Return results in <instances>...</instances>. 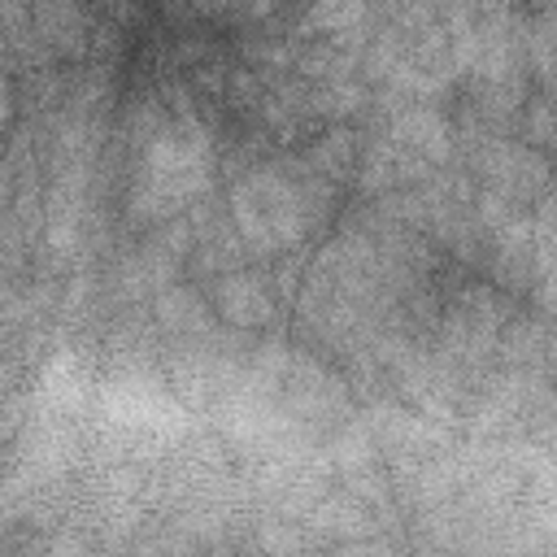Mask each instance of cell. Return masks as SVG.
Listing matches in <instances>:
<instances>
[{
    "label": "cell",
    "mask_w": 557,
    "mask_h": 557,
    "mask_svg": "<svg viewBox=\"0 0 557 557\" xmlns=\"http://www.w3.org/2000/svg\"><path fill=\"white\" fill-rule=\"evenodd\" d=\"M109 405H113V413L122 418V422H144V426H178V409L170 413L161 400H152L148 392H135V387H122V392H113L109 396Z\"/></svg>",
    "instance_id": "obj_5"
},
{
    "label": "cell",
    "mask_w": 557,
    "mask_h": 557,
    "mask_svg": "<svg viewBox=\"0 0 557 557\" xmlns=\"http://www.w3.org/2000/svg\"><path fill=\"white\" fill-rule=\"evenodd\" d=\"M361 17V0H313L309 9V26L318 30H344Z\"/></svg>",
    "instance_id": "obj_6"
},
{
    "label": "cell",
    "mask_w": 557,
    "mask_h": 557,
    "mask_svg": "<svg viewBox=\"0 0 557 557\" xmlns=\"http://www.w3.org/2000/svg\"><path fill=\"white\" fill-rule=\"evenodd\" d=\"M218 309H222L231 322H244V326H257V322H265V318L274 313L270 292H265L257 278H248V274L226 278V283L218 287Z\"/></svg>",
    "instance_id": "obj_3"
},
{
    "label": "cell",
    "mask_w": 557,
    "mask_h": 557,
    "mask_svg": "<svg viewBox=\"0 0 557 557\" xmlns=\"http://www.w3.org/2000/svg\"><path fill=\"white\" fill-rule=\"evenodd\" d=\"M231 209H235L239 235L257 248H287L305 231L300 191L287 178L270 174V170H257V174L239 178L235 191H231Z\"/></svg>",
    "instance_id": "obj_2"
},
{
    "label": "cell",
    "mask_w": 557,
    "mask_h": 557,
    "mask_svg": "<svg viewBox=\"0 0 557 557\" xmlns=\"http://www.w3.org/2000/svg\"><path fill=\"white\" fill-rule=\"evenodd\" d=\"M209 139L200 126H165L144 144L135 170V213H170L209 187Z\"/></svg>",
    "instance_id": "obj_1"
},
{
    "label": "cell",
    "mask_w": 557,
    "mask_h": 557,
    "mask_svg": "<svg viewBox=\"0 0 557 557\" xmlns=\"http://www.w3.org/2000/svg\"><path fill=\"white\" fill-rule=\"evenodd\" d=\"M396 135H400L405 144L422 148L426 157H444V152H448V126H444V117L431 113V109H413V113L396 117Z\"/></svg>",
    "instance_id": "obj_4"
}]
</instances>
